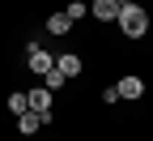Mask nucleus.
Masks as SVG:
<instances>
[{
  "mask_svg": "<svg viewBox=\"0 0 153 141\" xmlns=\"http://www.w3.org/2000/svg\"><path fill=\"white\" fill-rule=\"evenodd\" d=\"M9 111L13 115H26L30 111V94H9Z\"/></svg>",
  "mask_w": 153,
  "mask_h": 141,
  "instance_id": "obj_9",
  "label": "nucleus"
},
{
  "mask_svg": "<svg viewBox=\"0 0 153 141\" xmlns=\"http://www.w3.org/2000/svg\"><path fill=\"white\" fill-rule=\"evenodd\" d=\"M17 128H22V133H38V128H43V115H38V111L17 115Z\"/></svg>",
  "mask_w": 153,
  "mask_h": 141,
  "instance_id": "obj_8",
  "label": "nucleus"
},
{
  "mask_svg": "<svg viewBox=\"0 0 153 141\" xmlns=\"http://www.w3.org/2000/svg\"><path fill=\"white\" fill-rule=\"evenodd\" d=\"M89 13L98 17V22H115V17H119V0H94Z\"/></svg>",
  "mask_w": 153,
  "mask_h": 141,
  "instance_id": "obj_4",
  "label": "nucleus"
},
{
  "mask_svg": "<svg viewBox=\"0 0 153 141\" xmlns=\"http://www.w3.org/2000/svg\"><path fill=\"white\" fill-rule=\"evenodd\" d=\"M68 30H72L68 13H51V17H47V34H68Z\"/></svg>",
  "mask_w": 153,
  "mask_h": 141,
  "instance_id": "obj_7",
  "label": "nucleus"
},
{
  "mask_svg": "<svg viewBox=\"0 0 153 141\" xmlns=\"http://www.w3.org/2000/svg\"><path fill=\"white\" fill-rule=\"evenodd\" d=\"M119 5H128V0H119Z\"/></svg>",
  "mask_w": 153,
  "mask_h": 141,
  "instance_id": "obj_13",
  "label": "nucleus"
},
{
  "mask_svg": "<svg viewBox=\"0 0 153 141\" xmlns=\"http://www.w3.org/2000/svg\"><path fill=\"white\" fill-rule=\"evenodd\" d=\"M30 111H38V115H43V124L51 120V90H47V86L30 90Z\"/></svg>",
  "mask_w": 153,
  "mask_h": 141,
  "instance_id": "obj_3",
  "label": "nucleus"
},
{
  "mask_svg": "<svg viewBox=\"0 0 153 141\" xmlns=\"http://www.w3.org/2000/svg\"><path fill=\"white\" fill-rule=\"evenodd\" d=\"M119 30L128 34V38H145V30H149V13L136 5V0H128V5H119Z\"/></svg>",
  "mask_w": 153,
  "mask_h": 141,
  "instance_id": "obj_1",
  "label": "nucleus"
},
{
  "mask_svg": "<svg viewBox=\"0 0 153 141\" xmlns=\"http://www.w3.org/2000/svg\"><path fill=\"white\" fill-rule=\"evenodd\" d=\"M26 60H30V69H34L38 77H43L47 69H55V56H51L47 47H38V43H30V51H26Z\"/></svg>",
  "mask_w": 153,
  "mask_h": 141,
  "instance_id": "obj_2",
  "label": "nucleus"
},
{
  "mask_svg": "<svg viewBox=\"0 0 153 141\" xmlns=\"http://www.w3.org/2000/svg\"><path fill=\"white\" fill-rule=\"evenodd\" d=\"M64 13H68V22H72V26H76V22H81V17H85V13H89V9H85V5H81V0H72V5H68V9H64Z\"/></svg>",
  "mask_w": 153,
  "mask_h": 141,
  "instance_id": "obj_11",
  "label": "nucleus"
},
{
  "mask_svg": "<svg viewBox=\"0 0 153 141\" xmlns=\"http://www.w3.org/2000/svg\"><path fill=\"white\" fill-rule=\"evenodd\" d=\"M64 81H68V77H64L60 69H47V73H43V86H47V90H60Z\"/></svg>",
  "mask_w": 153,
  "mask_h": 141,
  "instance_id": "obj_10",
  "label": "nucleus"
},
{
  "mask_svg": "<svg viewBox=\"0 0 153 141\" xmlns=\"http://www.w3.org/2000/svg\"><path fill=\"white\" fill-rule=\"evenodd\" d=\"M102 103H119V86H106L102 90Z\"/></svg>",
  "mask_w": 153,
  "mask_h": 141,
  "instance_id": "obj_12",
  "label": "nucleus"
},
{
  "mask_svg": "<svg viewBox=\"0 0 153 141\" xmlns=\"http://www.w3.org/2000/svg\"><path fill=\"white\" fill-rule=\"evenodd\" d=\"M115 86H119V98H140L145 94V81H140V77H123V81H115Z\"/></svg>",
  "mask_w": 153,
  "mask_h": 141,
  "instance_id": "obj_5",
  "label": "nucleus"
},
{
  "mask_svg": "<svg viewBox=\"0 0 153 141\" xmlns=\"http://www.w3.org/2000/svg\"><path fill=\"white\" fill-rule=\"evenodd\" d=\"M55 69H60L64 77H76L81 73V56H55Z\"/></svg>",
  "mask_w": 153,
  "mask_h": 141,
  "instance_id": "obj_6",
  "label": "nucleus"
}]
</instances>
